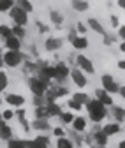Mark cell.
<instances>
[{"label": "cell", "mask_w": 125, "mask_h": 148, "mask_svg": "<svg viewBox=\"0 0 125 148\" xmlns=\"http://www.w3.org/2000/svg\"><path fill=\"white\" fill-rule=\"evenodd\" d=\"M49 20H51V23H55V25H62L64 23V16L58 11H49Z\"/></svg>", "instance_id": "cell-29"}, {"label": "cell", "mask_w": 125, "mask_h": 148, "mask_svg": "<svg viewBox=\"0 0 125 148\" xmlns=\"http://www.w3.org/2000/svg\"><path fill=\"white\" fill-rule=\"evenodd\" d=\"M2 116H4V120H11V118L14 116V108L4 109V111H2Z\"/></svg>", "instance_id": "cell-39"}, {"label": "cell", "mask_w": 125, "mask_h": 148, "mask_svg": "<svg viewBox=\"0 0 125 148\" xmlns=\"http://www.w3.org/2000/svg\"><path fill=\"white\" fill-rule=\"evenodd\" d=\"M70 7L76 12H86L90 9V4H88L86 0H70Z\"/></svg>", "instance_id": "cell-20"}, {"label": "cell", "mask_w": 125, "mask_h": 148, "mask_svg": "<svg viewBox=\"0 0 125 148\" xmlns=\"http://www.w3.org/2000/svg\"><path fill=\"white\" fill-rule=\"evenodd\" d=\"M4 44H5L7 49H16V51L21 49V39H20V37H16L14 34L9 35L7 39H4Z\"/></svg>", "instance_id": "cell-18"}, {"label": "cell", "mask_w": 125, "mask_h": 148, "mask_svg": "<svg viewBox=\"0 0 125 148\" xmlns=\"http://www.w3.org/2000/svg\"><path fill=\"white\" fill-rule=\"evenodd\" d=\"M14 116L18 118L20 125L23 127V131H27V132H28L30 129H32V127H30V123L27 122V111H25V106H23V108H16V109H14Z\"/></svg>", "instance_id": "cell-11"}, {"label": "cell", "mask_w": 125, "mask_h": 148, "mask_svg": "<svg viewBox=\"0 0 125 148\" xmlns=\"http://www.w3.org/2000/svg\"><path fill=\"white\" fill-rule=\"evenodd\" d=\"M9 35H12V27L0 25V37H2V39H7Z\"/></svg>", "instance_id": "cell-37"}, {"label": "cell", "mask_w": 125, "mask_h": 148, "mask_svg": "<svg viewBox=\"0 0 125 148\" xmlns=\"http://www.w3.org/2000/svg\"><path fill=\"white\" fill-rule=\"evenodd\" d=\"M44 48L46 51L53 53V51H58L62 48V39H58V37H48L46 42H44Z\"/></svg>", "instance_id": "cell-16"}, {"label": "cell", "mask_w": 125, "mask_h": 148, "mask_svg": "<svg viewBox=\"0 0 125 148\" xmlns=\"http://www.w3.org/2000/svg\"><path fill=\"white\" fill-rule=\"evenodd\" d=\"M9 85V76L4 72V71H0V92H4Z\"/></svg>", "instance_id": "cell-36"}, {"label": "cell", "mask_w": 125, "mask_h": 148, "mask_svg": "<svg viewBox=\"0 0 125 148\" xmlns=\"http://www.w3.org/2000/svg\"><path fill=\"white\" fill-rule=\"evenodd\" d=\"M69 42L72 44V48H74V49H79V51L88 48V39H86L85 35H81V34H76V35H74Z\"/></svg>", "instance_id": "cell-14"}, {"label": "cell", "mask_w": 125, "mask_h": 148, "mask_svg": "<svg viewBox=\"0 0 125 148\" xmlns=\"http://www.w3.org/2000/svg\"><path fill=\"white\" fill-rule=\"evenodd\" d=\"M7 145L12 148V146H27V145H33V139L32 141H28V139H14V138H11L9 141H7Z\"/></svg>", "instance_id": "cell-28"}, {"label": "cell", "mask_w": 125, "mask_h": 148, "mask_svg": "<svg viewBox=\"0 0 125 148\" xmlns=\"http://www.w3.org/2000/svg\"><path fill=\"white\" fill-rule=\"evenodd\" d=\"M72 99H76L78 102H81L83 106L88 102V101H90V99H88V95L85 94V92H74V94H72Z\"/></svg>", "instance_id": "cell-35"}, {"label": "cell", "mask_w": 125, "mask_h": 148, "mask_svg": "<svg viewBox=\"0 0 125 148\" xmlns=\"http://www.w3.org/2000/svg\"><path fill=\"white\" fill-rule=\"evenodd\" d=\"M4 62H5V65L7 67H11V69H16V67H20L25 60H27V55H23L21 53V49H7L4 55Z\"/></svg>", "instance_id": "cell-2"}, {"label": "cell", "mask_w": 125, "mask_h": 148, "mask_svg": "<svg viewBox=\"0 0 125 148\" xmlns=\"http://www.w3.org/2000/svg\"><path fill=\"white\" fill-rule=\"evenodd\" d=\"M111 116H113V120H115V122L123 123V122H125V108L113 104V106H111Z\"/></svg>", "instance_id": "cell-17"}, {"label": "cell", "mask_w": 125, "mask_h": 148, "mask_svg": "<svg viewBox=\"0 0 125 148\" xmlns=\"http://www.w3.org/2000/svg\"><path fill=\"white\" fill-rule=\"evenodd\" d=\"M12 34L16 37H20V39H23V37L27 35V27H21V25H14L12 27Z\"/></svg>", "instance_id": "cell-33"}, {"label": "cell", "mask_w": 125, "mask_h": 148, "mask_svg": "<svg viewBox=\"0 0 125 148\" xmlns=\"http://www.w3.org/2000/svg\"><path fill=\"white\" fill-rule=\"evenodd\" d=\"M118 146H120V148H125V141H120V143H118Z\"/></svg>", "instance_id": "cell-51"}, {"label": "cell", "mask_w": 125, "mask_h": 148, "mask_svg": "<svg viewBox=\"0 0 125 148\" xmlns=\"http://www.w3.org/2000/svg\"><path fill=\"white\" fill-rule=\"evenodd\" d=\"M58 118H60V122H62L64 125H70V123H72V120H74L76 116L72 115V111L69 109V111H62V115H60Z\"/></svg>", "instance_id": "cell-26"}, {"label": "cell", "mask_w": 125, "mask_h": 148, "mask_svg": "<svg viewBox=\"0 0 125 148\" xmlns=\"http://www.w3.org/2000/svg\"><path fill=\"white\" fill-rule=\"evenodd\" d=\"M0 120H4V116H2V111H0Z\"/></svg>", "instance_id": "cell-52"}, {"label": "cell", "mask_w": 125, "mask_h": 148, "mask_svg": "<svg viewBox=\"0 0 125 148\" xmlns=\"http://www.w3.org/2000/svg\"><path fill=\"white\" fill-rule=\"evenodd\" d=\"M0 57H2V48H0Z\"/></svg>", "instance_id": "cell-54"}, {"label": "cell", "mask_w": 125, "mask_h": 148, "mask_svg": "<svg viewBox=\"0 0 125 148\" xmlns=\"http://www.w3.org/2000/svg\"><path fill=\"white\" fill-rule=\"evenodd\" d=\"M2 102H4V99H2V97H0V106H2Z\"/></svg>", "instance_id": "cell-53"}, {"label": "cell", "mask_w": 125, "mask_h": 148, "mask_svg": "<svg viewBox=\"0 0 125 148\" xmlns=\"http://www.w3.org/2000/svg\"><path fill=\"white\" fill-rule=\"evenodd\" d=\"M67 106H69V109H70V111H81V109H83V104H81V102H78V101H76V99H72V97L67 101Z\"/></svg>", "instance_id": "cell-34"}, {"label": "cell", "mask_w": 125, "mask_h": 148, "mask_svg": "<svg viewBox=\"0 0 125 148\" xmlns=\"http://www.w3.org/2000/svg\"><path fill=\"white\" fill-rule=\"evenodd\" d=\"M76 30H78V34H81V35H85V34H86V27H85L81 21H78V23H76Z\"/></svg>", "instance_id": "cell-41"}, {"label": "cell", "mask_w": 125, "mask_h": 148, "mask_svg": "<svg viewBox=\"0 0 125 148\" xmlns=\"http://www.w3.org/2000/svg\"><path fill=\"white\" fill-rule=\"evenodd\" d=\"M11 138H12V129H11V125L7 123V120H0V139L7 143Z\"/></svg>", "instance_id": "cell-15"}, {"label": "cell", "mask_w": 125, "mask_h": 148, "mask_svg": "<svg viewBox=\"0 0 125 148\" xmlns=\"http://www.w3.org/2000/svg\"><path fill=\"white\" fill-rule=\"evenodd\" d=\"M102 131H104L106 134H108V136L111 138V136H115V134H118V132L122 131V125H120L118 122H113V123H106V125L102 127Z\"/></svg>", "instance_id": "cell-21"}, {"label": "cell", "mask_w": 125, "mask_h": 148, "mask_svg": "<svg viewBox=\"0 0 125 148\" xmlns=\"http://www.w3.org/2000/svg\"><path fill=\"white\" fill-rule=\"evenodd\" d=\"M44 104H46L44 95H33V106H44Z\"/></svg>", "instance_id": "cell-38"}, {"label": "cell", "mask_w": 125, "mask_h": 148, "mask_svg": "<svg viewBox=\"0 0 125 148\" xmlns=\"http://www.w3.org/2000/svg\"><path fill=\"white\" fill-rule=\"evenodd\" d=\"M85 108H86L88 118H90L94 123H100L106 116H108V106L102 104L97 97L90 99V101H88V102L85 104Z\"/></svg>", "instance_id": "cell-1"}, {"label": "cell", "mask_w": 125, "mask_h": 148, "mask_svg": "<svg viewBox=\"0 0 125 148\" xmlns=\"http://www.w3.org/2000/svg\"><path fill=\"white\" fill-rule=\"evenodd\" d=\"M16 5H20L21 9H25L28 14L33 12V4L30 2V0H16Z\"/></svg>", "instance_id": "cell-30"}, {"label": "cell", "mask_w": 125, "mask_h": 148, "mask_svg": "<svg viewBox=\"0 0 125 148\" xmlns=\"http://www.w3.org/2000/svg\"><path fill=\"white\" fill-rule=\"evenodd\" d=\"M118 94H120V95H122V99L125 101V85H123V86H120V92H118Z\"/></svg>", "instance_id": "cell-48"}, {"label": "cell", "mask_w": 125, "mask_h": 148, "mask_svg": "<svg viewBox=\"0 0 125 148\" xmlns=\"http://www.w3.org/2000/svg\"><path fill=\"white\" fill-rule=\"evenodd\" d=\"M14 4L16 0H0V12H9Z\"/></svg>", "instance_id": "cell-32"}, {"label": "cell", "mask_w": 125, "mask_h": 148, "mask_svg": "<svg viewBox=\"0 0 125 148\" xmlns=\"http://www.w3.org/2000/svg\"><path fill=\"white\" fill-rule=\"evenodd\" d=\"M116 4H118V7H120V9H123V11H125V0H116Z\"/></svg>", "instance_id": "cell-47"}, {"label": "cell", "mask_w": 125, "mask_h": 148, "mask_svg": "<svg viewBox=\"0 0 125 148\" xmlns=\"http://www.w3.org/2000/svg\"><path fill=\"white\" fill-rule=\"evenodd\" d=\"M33 116L35 118H49V113H48V106H35L33 109Z\"/></svg>", "instance_id": "cell-24"}, {"label": "cell", "mask_w": 125, "mask_h": 148, "mask_svg": "<svg viewBox=\"0 0 125 148\" xmlns=\"http://www.w3.org/2000/svg\"><path fill=\"white\" fill-rule=\"evenodd\" d=\"M9 18L14 21V25H21V27H27L28 25V12L25 9H21L20 5H16V4L11 7Z\"/></svg>", "instance_id": "cell-3"}, {"label": "cell", "mask_w": 125, "mask_h": 148, "mask_svg": "<svg viewBox=\"0 0 125 148\" xmlns=\"http://www.w3.org/2000/svg\"><path fill=\"white\" fill-rule=\"evenodd\" d=\"M116 65H118V69H120V71H125V58H123V60H118V64H116Z\"/></svg>", "instance_id": "cell-46"}, {"label": "cell", "mask_w": 125, "mask_h": 148, "mask_svg": "<svg viewBox=\"0 0 125 148\" xmlns=\"http://www.w3.org/2000/svg\"><path fill=\"white\" fill-rule=\"evenodd\" d=\"M92 139H94V143L97 146H106V145L109 143V136L106 134L102 129H100V131H99V129H95V131L92 132Z\"/></svg>", "instance_id": "cell-12"}, {"label": "cell", "mask_w": 125, "mask_h": 148, "mask_svg": "<svg viewBox=\"0 0 125 148\" xmlns=\"http://www.w3.org/2000/svg\"><path fill=\"white\" fill-rule=\"evenodd\" d=\"M48 106V113H49V118H53V116H60L62 115V106H58L57 102H48L46 104Z\"/></svg>", "instance_id": "cell-22"}, {"label": "cell", "mask_w": 125, "mask_h": 148, "mask_svg": "<svg viewBox=\"0 0 125 148\" xmlns=\"http://www.w3.org/2000/svg\"><path fill=\"white\" fill-rule=\"evenodd\" d=\"M69 76H70V71H69V67H67L64 62L55 64V81H57V83L62 85Z\"/></svg>", "instance_id": "cell-9"}, {"label": "cell", "mask_w": 125, "mask_h": 148, "mask_svg": "<svg viewBox=\"0 0 125 148\" xmlns=\"http://www.w3.org/2000/svg\"><path fill=\"white\" fill-rule=\"evenodd\" d=\"M102 37H104V44H106V46H111V44L115 42V39H113L111 35H108V34H104Z\"/></svg>", "instance_id": "cell-42"}, {"label": "cell", "mask_w": 125, "mask_h": 148, "mask_svg": "<svg viewBox=\"0 0 125 148\" xmlns=\"http://www.w3.org/2000/svg\"><path fill=\"white\" fill-rule=\"evenodd\" d=\"M118 35H120V39H122V41H125V25L118 27Z\"/></svg>", "instance_id": "cell-43"}, {"label": "cell", "mask_w": 125, "mask_h": 148, "mask_svg": "<svg viewBox=\"0 0 125 148\" xmlns=\"http://www.w3.org/2000/svg\"><path fill=\"white\" fill-rule=\"evenodd\" d=\"M4 101L11 106V108H23L25 104H27V99L21 95V94H14V92H9V94H5V97H4Z\"/></svg>", "instance_id": "cell-7"}, {"label": "cell", "mask_w": 125, "mask_h": 148, "mask_svg": "<svg viewBox=\"0 0 125 148\" xmlns=\"http://www.w3.org/2000/svg\"><path fill=\"white\" fill-rule=\"evenodd\" d=\"M48 86L49 85H46L37 74H33V76H30L28 78V88H30V92L33 95H44L46 94V90H48Z\"/></svg>", "instance_id": "cell-4"}, {"label": "cell", "mask_w": 125, "mask_h": 148, "mask_svg": "<svg viewBox=\"0 0 125 148\" xmlns=\"http://www.w3.org/2000/svg\"><path fill=\"white\" fill-rule=\"evenodd\" d=\"M100 83H102V88L108 90L109 94H113V95L120 92V85L115 81V78L111 76V74H102V76H100Z\"/></svg>", "instance_id": "cell-5"}, {"label": "cell", "mask_w": 125, "mask_h": 148, "mask_svg": "<svg viewBox=\"0 0 125 148\" xmlns=\"http://www.w3.org/2000/svg\"><path fill=\"white\" fill-rule=\"evenodd\" d=\"M5 65V62H4V57H0V69H2Z\"/></svg>", "instance_id": "cell-50"}, {"label": "cell", "mask_w": 125, "mask_h": 148, "mask_svg": "<svg viewBox=\"0 0 125 148\" xmlns=\"http://www.w3.org/2000/svg\"><path fill=\"white\" fill-rule=\"evenodd\" d=\"M95 97L102 102V104H106V106H113L115 102H113V94H109L108 90H104V88H97L95 90Z\"/></svg>", "instance_id": "cell-13"}, {"label": "cell", "mask_w": 125, "mask_h": 148, "mask_svg": "<svg viewBox=\"0 0 125 148\" xmlns=\"http://www.w3.org/2000/svg\"><path fill=\"white\" fill-rule=\"evenodd\" d=\"M111 25H113V27H120V21H118V16H115V14L111 16Z\"/></svg>", "instance_id": "cell-45"}, {"label": "cell", "mask_w": 125, "mask_h": 148, "mask_svg": "<svg viewBox=\"0 0 125 148\" xmlns=\"http://www.w3.org/2000/svg\"><path fill=\"white\" fill-rule=\"evenodd\" d=\"M30 127H32V131H35V132H46V131H51L49 118H35V120H32Z\"/></svg>", "instance_id": "cell-10"}, {"label": "cell", "mask_w": 125, "mask_h": 148, "mask_svg": "<svg viewBox=\"0 0 125 148\" xmlns=\"http://www.w3.org/2000/svg\"><path fill=\"white\" fill-rule=\"evenodd\" d=\"M76 65L85 72V74H94L95 72V67H94V62L88 58V57H85L83 53H79L78 57H76Z\"/></svg>", "instance_id": "cell-6"}, {"label": "cell", "mask_w": 125, "mask_h": 148, "mask_svg": "<svg viewBox=\"0 0 125 148\" xmlns=\"http://www.w3.org/2000/svg\"><path fill=\"white\" fill-rule=\"evenodd\" d=\"M86 23H88V27H90L94 32H97V34H100V35H104L106 34V30H104V27L95 20V18H90V20H86Z\"/></svg>", "instance_id": "cell-23"}, {"label": "cell", "mask_w": 125, "mask_h": 148, "mask_svg": "<svg viewBox=\"0 0 125 148\" xmlns=\"http://www.w3.org/2000/svg\"><path fill=\"white\" fill-rule=\"evenodd\" d=\"M51 132L55 134L57 138H60V136H65V131H64L62 127H53V129H51Z\"/></svg>", "instance_id": "cell-40"}, {"label": "cell", "mask_w": 125, "mask_h": 148, "mask_svg": "<svg viewBox=\"0 0 125 148\" xmlns=\"http://www.w3.org/2000/svg\"><path fill=\"white\" fill-rule=\"evenodd\" d=\"M70 125H72L74 131H78V132H85V131H86V127H88V122H86L85 116H76Z\"/></svg>", "instance_id": "cell-19"}, {"label": "cell", "mask_w": 125, "mask_h": 148, "mask_svg": "<svg viewBox=\"0 0 125 148\" xmlns=\"http://www.w3.org/2000/svg\"><path fill=\"white\" fill-rule=\"evenodd\" d=\"M33 145H37V146H49V145H51V139H49L48 136L39 134V136L33 138Z\"/></svg>", "instance_id": "cell-27"}, {"label": "cell", "mask_w": 125, "mask_h": 148, "mask_svg": "<svg viewBox=\"0 0 125 148\" xmlns=\"http://www.w3.org/2000/svg\"><path fill=\"white\" fill-rule=\"evenodd\" d=\"M37 28H39V32H42V34H46V32H48V27H46V25H42L41 21H37Z\"/></svg>", "instance_id": "cell-44"}, {"label": "cell", "mask_w": 125, "mask_h": 148, "mask_svg": "<svg viewBox=\"0 0 125 148\" xmlns=\"http://www.w3.org/2000/svg\"><path fill=\"white\" fill-rule=\"evenodd\" d=\"M120 51L125 53V41H122V44H120Z\"/></svg>", "instance_id": "cell-49"}, {"label": "cell", "mask_w": 125, "mask_h": 148, "mask_svg": "<svg viewBox=\"0 0 125 148\" xmlns=\"http://www.w3.org/2000/svg\"><path fill=\"white\" fill-rule=\"evenodd\" d=\"M70 79H72V83H74L78 88H85V86L88 85V78H86V74H85L79 67H76V69L70 71Z\"/></svg>", "instance_id": "cell-8"}, {"label": "cell", "mask_w": 125, "mask_h": 148, "mask_svg": "<svg viewBox=\"0 0 125 148\" xmlns=\"http://www.w3.org/2000/svg\"><path fill=\"white\" fill-rule=\"evenodd\" d=\"M55 145L58 148H72L74 146V141L69 139V138H65V136H60V138H57V143Z\"/></svg>", "instance_id": "cell-25"}, {"label": "cell", "mask_w": 125, "mask_h": 148, "mask_svg": "<svg viewBox=\"0 0 125 148\" xmlns=\"http://www.w3.org/2000/svg\"><path fill=\"white\" fill-rule=\"evenodd\" d=\"M53 88H55V95H57V99L65 97V95L69 94V88H65V86H62V85H55V83H53Z\"/></svg>", "instance_id": "cell-31"}]
</instances>
